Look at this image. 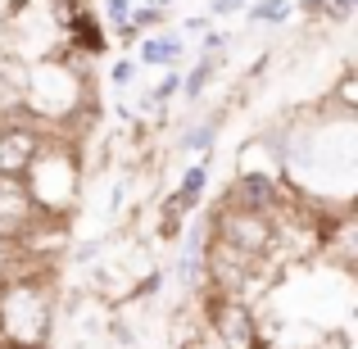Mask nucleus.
I'll return each instance as SVG.
<instances>
[{"instance_id": "obj_1", "label": "nucleus", "mask_w": 358, "mask_h": 349, "mask_svg": "<svg viewBox=\"0 0 358 349\" xmlns=\"http://www.w3.org/2000/svg\"><path fill=\"white\" fill-rule=\"evenodd\" d=\"M50 281H5L0 286V349H41L50 341Z\"/></svg>"}, {"instance_id": "obj_2", "label": "nucleus", "mask_w": 358, "mask_h": 349, "mask_svg": "<svg viewBox=\"0 0 358 349\" xmlns=\"http://www.w3.org/2000/svg\"><path fill=\"white\" fill-rule=\"evenodd\" d=\"M78 182H82L78 155H73L69 145H59V141H45L32 155V164L23 168V186H27V195H32L36 213H50V218H59V213L78 200Z\"/></svg>"}, {"instance_id": "obj_3", "label": "nucleus", "mask_w": 358, "mask_h": 349, "mask_svg": "<svg viewBox=\"0 0 358 349\" xmlns=\"http://www.w3.org/2000/svg\"><path fill=\"white\" fill-rule=\"evenodd\" d=\"M204 318L209 327L218 332V341L227 349H268L259 336V322H254V308L245 304L241 295H227V290H213L209 286V299H204Z\"/></svg>"}, {"instance_id": "obj_4", "label": "nucleus", "mask_w": 358, "mask_h": 349, "mask_svg": "<svg viewBox=\"0 0 358 349\" xmlns=\"http://www.w3.org/2000/svg\"><path fill=\"white\" fill-rule=\"evenodd\" d=\"M218 241L236 245V250L254 254V259H268L272 254V218L259 209H241V204H222L218 218H213V232Z\"/></svg>"}, {"instance_id": "obj_5", "label": "nucleus", "mask_w": 358, "mask_h": 349, "mask_svg": "<svg viewBox=\"0 0 358 349\" xmlns=\"http://www.w3.org/2000/svg\"><path fill=\"white\" fill-rule=\"evenodd\" d=\"M277 200H281V177H272V173H241L231 182V195H227V204L259 209V213H272Z\"/></svg>"}, {"instance_id": "obj_6", "label": "nucleus", "mask_w": 358, "mask_h": 349, "mask_svg": "<svg viewBox=\"0 0 358 349\" xmlns=\"http://www.w3.org/2000/svg\"><path fill=\"white\" fill-rule=\"evenodd\" d=\"M64 36H69V50H82V55H105L109 50V36H105V23H100L96 9H82L64 23Z\"/></svg>"}, {"instance_id": "obj_7", "label": "nucleus", "mask_w": 358, "mask_h": 349, "mask_svg": "<svg viewBox=\"0 0 358 349\" xmlns=\"http://www.w3.org/2000/svg\"><path fill=\"white\" fill-rule=\"evenodd\" d=\"M182 50H186L182 36H177V32H164V36H145L136 59L145 64V69H173V64L182 59Z\"/></svg>"}, {"instance_id": "obj_8", "label": "nucleus", "mask_w": 358, "mask_h": 349, "mask_svg": "<svg viewBox=\"0 0 358 349\" xmlns=\"http://www.w3.org/2000/svg\"><path fill=\"white\" fill-rule=\"evenodd\" d=\"M204 186H209V168L204 164H191L182 173V186H177V200L191 209V204H200V195H204Z\"/></svg>"}, {"instance_id": "obj_9", "label": "nucleus", "mask_w": 358, "mask_h": 349, "mask_svg": "<svg viewBox=\"0 0 358 349\" xmlns=\"http://www.w3.org/2000/svg\"><path fill=\"white\" fill-rule=\"evenodd\" d=\"M245 14H250V23H286L295 5L290 0H254V5H245Z\"/></svg>"}, {"instance_id": "obj_10", "label": "nucleus", "mask_w": 358, "mask_h": 349, "mask_svg": "<svg viewBox=\"0 0 358 349\" xmlns=\"http://www.w3.org/2000/svg\"><path fill=\"white\" fill-rule=\"evenodd\" d=\"M182 218H186V204L177 200V195H168L164 218H159V236H164V241H177V236H182Z\"/></svg>"}, {"instance_id": "obj_11", "label": "nucleus", "mask_w": 358, "mask_h": 349, "mask_svg": "<svg viewBox=\"0 0 358 349\" xmlns=\"http://www.w3.org/2000/svg\"><path fill=\"white\" fill-rule=\"evenodd\" d=\"M213 141H218V118H204L200 127H191L182 136V150H209Z\"/></svg>"}, {"instance_id": "obj_12", "label": "nucleus", "mask_w": 358, "mask_h": 349, "mask_svg": "<svg viewBox=\"0 0 358 349\" xmlns=\"http://www.w3.org/2000/svg\"><path fill=\"white\" fill-rule=\"evenodd\" d=\"M209 78H213V59H209V55H200V64H195V73H191V78H182V91H186V96H200V91L204 87H209Z\"/></svg>"}, {"instance_id": "obj_13", "label": "nucleus", "mask_w": 358, "mask_h": 349, "mask_svg": "<svg viewBox=\"0 0 358 349\" xmlns=\"http://www.w3.org/2000/svg\"><path fill=\"white\" fill-rule=\"evenodd\" d=\"M354 9H358V0H327V5H322V14L331 18V23H345V18H350Z\"/></svg>"}, {"instance_id": "obj_14", "label": "nucleus", "mask_w": 358, "mask_h": 349, "mask_svg": "<svg viewBox=\"0 0 358 349\" xmlns=\"http://www.w3.org/2000/svg\"><path fill=\"white\" fill-rule=\"evenodd\" d=\"M177 91H182V73L168 69V73H164V82L155 87V100H168V96H177Z\"/></svg>"}, {"instance_id": "obj_15", "label": "nucleus", "mask_w": 358, "mask_h": 349, "mask_svg": "<svg viewBox=\"0 0 358 349\" xmlns=\"http://www.w3.org/2000/svg\"><path fill=\"white\" fill-rule=\"evenodd\" d=\"M127 14H131V0H105V18H109L114 27L127 23Z\"/></svg>"}, {"instance_id": "obj_16", "label": "nucleus", "mask_w": 358, "mask_h": 349, "mask_svg": "<svg viewBox=\"0 0 358 349\" xmlns=\"http://www.w3.org/2000/svg\"><path fill=\"white\" fill-rule=\"evenodd\" d=\"M336 100H341L345 109H354V105H358V87H354V73H345V78H341V87H336Z\"/></svg>"}, {"instance_id": "obj_17", "label": "nucleus", "mask_w": 358, "mask_h": 349, "mask_svg": "<svg viewBox=\"0 0 358 349\" xmlns=\"http://www.w3.org/2000/svg\"><path fill=\"white\" fill-rule=\"evenodd\" d=\"M109 78H114V87H127V82L136 78V59H118V64H114V73H109Z\"/></svg>"}, {"instance_id": "obj_18", "label": "nucleus", "mask_w": 358, "mask_h": 349, "mask_svg": "<svg viewBox=\"0 0 358 349\" xmlns=\"http://www.w3.org/2000/svg\"><path fill=\"white\" fill-rule=\"evenodd\" d=\"M250 0H209V14L222 18V14H236V9H245Z\"/></svg>"}]
</instances>
